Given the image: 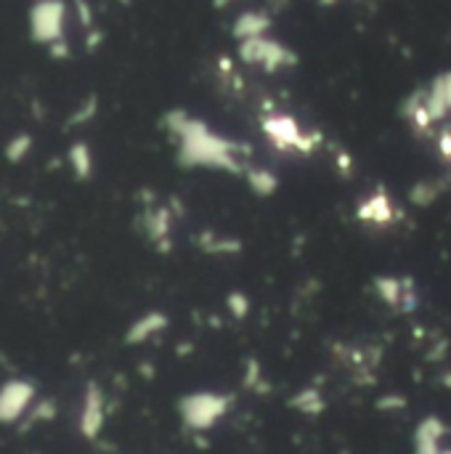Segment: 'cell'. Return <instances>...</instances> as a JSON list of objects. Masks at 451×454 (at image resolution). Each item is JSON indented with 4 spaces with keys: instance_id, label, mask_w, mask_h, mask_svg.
Returning <instances> with one entry per match:
<instances>
[{
    "instance_id": "277c9868",
    "label": "cell",
    "mask_w": 451,
    "mask_h": 454,
    "mask_svg": "<svg viewBox=\"0 0 451 454\" xmlns=\"http://www.w3.org/2000/svg\"><path fill=\"white\" fill-rule=\"evenodd\" d=\"M69 165H72V173L80 178V181H85V178H90V173H93V157H90V149H88V144L85 141H74L72 146H69Z\"/></svg>"
},
{
    "instance_id": "30bf717a",
    "label": "cell",
    "mask_w": 451,
    "mask_h": 454,
    "mask_svg": "<svg viewBox=\"0 0 451 454\" xmlns=\"http://www.w3.org/2000/svg\"><path fill=\"white\" fill-rule=\"evenodd\" d=\"M74 8H77V13H80V21L88 27V24H90V8H88V3H77Z\"/></svg>"
},
{
    "instance_id": "6da1fadb",
    "label": "cell",
    "mask_w": 451,
    "mask_h": 454,
    "mask_svg": "<svg viewBox=\"0 0 451 454\" xmlns=\"http://www.w3.org/2000/svg\"><path fill=\"white\" fill-rule=\"evenodd\" d=\"M64 19L66 3L61 0H40L29 8V37L40 45H53L64 40Z\"/></svg>"
},
{
    "instance_id": "ba28073f",
    "label": "cell",
    "mask_w": 451,
    "mask_h": 454,
    "mask_svg": "<svg viewBox=\"0 0 451 454\" xmlns=\"http://www.w3.org/2000/svg\"><path fill=\"white\" fill-rule=\"evenodd\" d=\"M93 112H96V98L93 96H88V101L69 117V125H80V122H88L90 117H93Z\"/></svg>"
},
{
    "instance_id": "52a82bcc",
    "label": "cell",
    "mask_w": 451,
    "mask_h": 454,
    "mask_svg": "<svg viewBox=\"0 0 451 454\" xmlns=\"http://www.w3.org/2000/svg\"><path fill=\"white\" fill-rule=\"evenodd\" d=\"M159 325H162V319L152 314V317H146L144 322H138V325L128 333V340H130V343H138V340H144L149 333H154V327H159Z\"/></svg>"
},
{
    "instance_id": "3957f363",
    "label": "cell",
    "mask_w": 451,
    "mask_h": 454,
    "mask_svg": "<svg viewBox=\"0 0 451 454\" xmlns=\"http://www.w3.org/2000/svg\"><path fill=\"white\" fill-rule=\"evenodd\" d=\"M80 434L85 439H96L101 434L104 426V402H101V391L90 383L85 391V402H82V412H80Z\"/></svg>"
},
{
    "instance_id": "9c48e42d",
    "label": "cell",
    "mask_w": 451,
    "mask_h": 454,
    "mask_svg": "<svg viewBox=\"0 0 451 454\" xmlns=\"http://www.w3.org/2000/svg\"><path fill=\"white\" fill-rule=\"evenodd\" d=\"M51 56H53V59H66V56H69V45H66V40L53 43V45H51Z\"/></svg>"
},
{
    "instance_id": "5b68a950",
    "label": "cell",
    "mask_w": 451,
    "mask_h": 454,
    "mask_svg": "<svg viewBox=\"0 0 451 454\" xmlns=\"http://www.w3.org/2000/svg\"><path fill=\"white\" fill-rule=\"evenodd\" d=\"M58 407L53 399H37L29 410V415L24 418V428H32V426H40V423H51L56 418Z\"/></svg>"
},
{
    "instance_id": "8992f818",
    "label": "cell",
    "mask_w": 451,
    "mask_h": 454,
    "mask_svg": "<svg viewBox=\"0 0 451 454\" xmlns=\"http://www.w3.org/2000/svg\"><path fill=\"white\" fill-rule=\"evenodd\" d=\"M32 146H35V141H32L29 133H16V136L8 138V144H5L3 152H5V160L8 162H21L32 152Z\"/></svg>"
},
{
    "instance_id": "7a4b0ae2",
    "label": "cell",
    "mask_w": 451,
    "mask_h": 454,
    "mask_svg": "<svg viewBox=\"0 0 451 454\" xmlns=\"http://www.w3.org/2000/svg\"><path fill=\"white\" fill-rule=\"evenodd\" d=\"M35 402H37L35 383L21 380V378L5 380L0 386V426H13L24 420Z\"/></svg>"
}]
</instances>
